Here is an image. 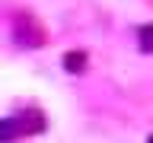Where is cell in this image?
Returning a JSON list of instances; mask_svg holds the SVG:
<instances>
[{
  "instance_id": "6da1fadb",
  "label": "cell",
  "mask_w": 153,
  "mask_h": 143,
  "mask_svg": "<svg viewBox=\"0 0 153 143\" xmlns=\"http://www.w3.org/2000/svg\"><path fill=\"white\" fill-rule=\"evenodd\" d=\"M35 130H42V118H22V114H13V118H7V121H0V143H13V140H19L22 133H35Z\"/></svg>"
},
{
  "instance_id": "7a4b0ae2",
  "label": "cell",
  "mask_w": 153,
  "mask_h": 143,
  "mask_svg": "<svg viewBox=\"0 0 153 143\" xmlns=\"http://www.w3.org/2000/svg\"><path fill=\"white\" fill-rule=\"evenodd\" d=\"M83 67H86V54L83 51H67L64 54V70L67 73H80Z\"/></svg>"
},
{
  "instance_id": "3957f363",
  "label": "cell",
  "mask_w": 153,
  "mask_h": 143,
  "mask_svg": "<svg viewBox=\"0 0 153 143\" xmlns=\"http://www.w3.org/2000/svg\"><path fill=\"white\" fill-rule=\"evenodd\" d=\"M137 35H140V51L150 54V51H153V26H143Z\"/></svg>"
},
{
  "instance_id": "277c9868",
  "label": "cell",
  "mask_w": 153,
  "mask_h": 143,
  "mask_svg": "<svg viewBox=\"0 0 153 143\" xmlns=\"http://www.w3.org/2000/svg\"><path fill=\"white\" fill-rule=\"evenodd\" d=\"M147 143H153V133H150V140H147Z\"/></svg>"
}]
</instances>
